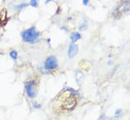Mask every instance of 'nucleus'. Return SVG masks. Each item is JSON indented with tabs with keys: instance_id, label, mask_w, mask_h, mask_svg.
<instances>
[{
	"instance_id": "obj_1",
	"label": "nucleus",
	"mask_w": 130,
	"mask_h": 120,
	"mask_svg": "<svg viewBox=\"0 0 130 120\" xmlns=\"http://www.w3.org/2000/svg\"><path fill=\"white\" fill-rule=\"evenodd\" d=\"M39 32L36 30V28L33 26L21 33V37L23 40L29 43H34L39 38Z\"/></svg>"
},
{
	"instance_id": "obj_2",
	"label": "nucleus",
	"mask_w": 130,
	"mask_h": 120,
	"mask_svg": "<svg viewBox=\"0 0 130 120\" xmlns=\"http://www.w3.org/2000/svg\"><path fill=\"white\" fill-rule=\"evenodd\" d=\"M26 90L29 97L34 98L37 95V89H36L35 82L31 81L29 83H27L26 85Z\"/></svg>"
},
{
	"instance_id": "obj_3",
	"label": "nucleus",
	"mask_w": 130,
	"mask_h": 120,
	"mask_svg": "<svg viewBox=\"0 0 130 120\" xmlns=\"http://www.w3.org/2000/svg\"><path fill=\"white\" fill-rule=\"evenodd\" d=\"M57 66H58V63L56 57L50 56L46 59L45 63V68L48 70H52L56 68Z\"/></svg>"
},
{
	"instance_id": "obj_4",
	"label": "nucleus",
	"mask_w": 130,
	"mask_h": 120,
	"mask_svg": "<svg viewBox=\"0 0 130 120\" xmlns=\"http://www.w3.org/2000/svg\"><path fill=\"white\" fill-rule=\"evenodd\" d=\"M78 52V46L76 44H74V43H71L69 46V48H68V57L70 58H73Z\"/></svg>"
},
{
	"instance_id": "obj_5",
	"label": "nucleus",
	"mask_w": 130,
	"mask_h": 120,
	"mask_svg": "<svg viewBox=\"0 0 130 120\" xmlns=\"http://www.w3.org/2000/svg\"><path fill=\"white\" fill-rule=\"evenodd\" d=\"M76 104V102L74 99H71V98H68V99H66V102L65 103V108L66 109H71L72 107H73Z\"/></svg>"
},
{
	"instance_id": "obj_6",
	"label": "nucleus",
	"mask_w": 130,
	"mask_h": 120,
	"mask_svg": "<svg viewBox=\"0 0 130 120\" xmlns=\"http://www.w3.org/2000/svg\"><path fill=\"white\" fill-rule=\"evenodd\" d=\"M80 39H81V35L77 32H75L70 35V40L73 42V43L77 41V40H79Z\"/></svg>"
},
{
	"instance_id": "obj_7",
	"label": "nucleus",
	"mask_w": 130,
	"mask_h": 120,
	"mask_svg": "<svg viewBox=\"0 0 130 120\" xmlns=\"http://www.w3.org/2000/svg\"><path fill=\"white\" fill-rule=\"evenodd\" d=\"M17 52L16 50H12L11 51L10 53H9V56H10L11 58H12L13 59H17Z\"/></svg>"
},
{
	"instance_id": "obj_8",
	"label": "nucleus",
	"mask_w": 130,
	"mask_h": 120,
	"mask_svg": "<svg viewBox=\"0 0 130 120\" xmlns=\"http://www.w3.org/2000/svg\"><path fill=\"white\" fill-rule=\"evenodd\" d=\"M28 6V4H21L20 5H18L16 7V9L17 10H21L22 9H24L25 7H26Z\"/></svg>"
},
{
	"instance_id": "obj_9",
	"label": "nucleus",
	"mask_w": 130,
	"mask_h": 120,
	"mask_svg": "<svg viewBox=\"0 0 130 120\" xmlns=\"http://www.w3.org/2000/svg\"><path fill=\"white\" fill-rule=\"evenodd\" d=\"M30 4L31 5L32 7H37L38 6V2L36 1V0H31V2H30Z\"/></svg>"
},
{
	"instance_id": "obj_10",
	"label": "nucleus",
	"mask_w": 130,
	"mask_h": 120,
	"mask_svg": "<svg viewBox=\"0 0 130 120\" xmlns=\"http://www.w3.org/2000/svg\"><path fill=\"white\" fill-rule=\"evenodd\" d=\"M86 28H87V25H82V26H80V30H84Z\"/></svg>"
},
{
	"instance_id": "obj_11",
	"label": "nucleus",
	"mask_w": 130,
	"mask_h": 120,
	"mask_svg": "<svg viewBox=\"0 0 130 120\" xmlns=\"http://www.w3.org/2000/svg\"><path fill=\"white\" fill-rule=\"evenodd\" d=\"M88 2H88V0H83V4L84 5H87L88 4Z\"/></svg>"
},
{
	"instance_id": "obj_12",
	"label": "nucleus",
	"mask_w": 130,
	"mask_h": 120,
	"mask_svg": "<svg viewBox=\"0 0 130 120\" xmlns=\"http://www.w3.org/2000/svg\"><path fill=\"white\" fill-rule=\"evenodd\" d=\"M120 111H121V110H116V112H115V114H120Z\"/></svg>"
},
{
	"instance_id": "obj_13",
	"label": "nucleus",
	"mask_w": 130,
	"mask_h": 120,
	"mask_svg": "<svg viewBox=\"0 0 130 120\" xmlns=\"http://www.w3.org/2000/svg\"><path fill=\"white\" fill-rule=\"evenodd\" d=\"M0 39H1V35H0Z\"/></svg>"
}]
</instances>
